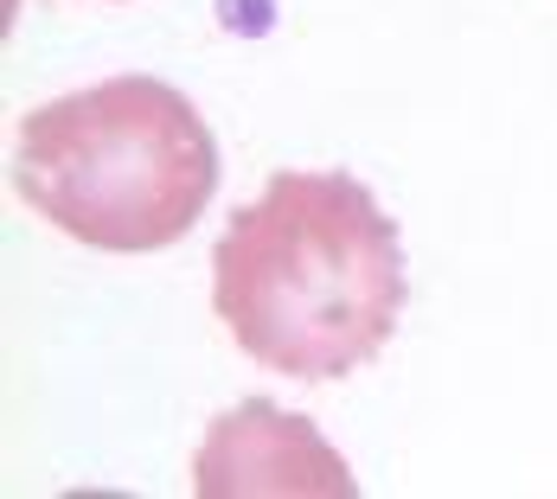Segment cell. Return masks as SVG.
<instances>
[{
	"label": "cell",
	"mask_w": 557,
	"mask_h": 499,
	"mask_svg": "<svg viewBox=\"0 0 557 499\" xmlns=\"http://www.w3.org/2000/svg\"><path fill=\"white\" fill-rule=\"evenodd\" d=\"M212 308L282 378L321 385L385 352L404 314V244L352 173H276L212 250Z\"/></svg>",
	"instance_id": "cell-1"
},
{
	"label": "cell",
	"mask_w": 557,
	"mask_h": 499,
	"mask_svg": "<svg viewBox=\"0 0 557 499\" xmlns=\"http://www.w3.org/2000/svg\"><path fill=\"white\" fill-rule=\"evenodd\" d=\"M13 192L64 237L141 257L206 219L219 192V141L173 84L110 77L20 122Z\"/></svg>",
	"instance_id": "cell-2"
},
{
	"label": "cell",
	"mask_w": 557,
	"mask_h": 499,
	"mask_svg": "<svg viewBox=\"0 0 557 499\" xmlns=\"http://www.w3.org/2000/svg\"><path fill=\"white\" fill-rule=\"evenodd\" d=\"M199 499H352L359 481L308 416L250 397L206 429L193 461Z\"/></svg>",
	"instance_id": "cell-3"
}]
</instances>
